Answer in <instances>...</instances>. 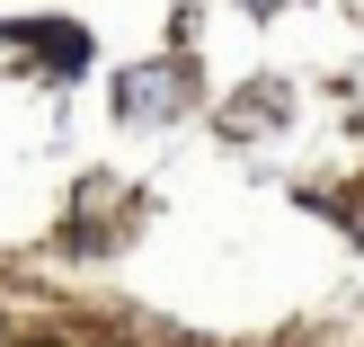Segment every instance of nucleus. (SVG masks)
<instances>
[{"instance_id":"f257e3e1","label":"nucleus","mask_w":364,"mask_h":347,"mask_svg":"<svg viewBox=\"0 0 364 347\" xmlns=\"http://www.w3.org/2000/svg\"><path fill=\"white\" fill-rule=\"evenodd\" d=\"M124 116H169V107H187V71H169V63H151V71H124Z\"/></svg>"},{"instance_id":"f03ea898","label":"nucleus","mask_w":364,"mask_h":347,"mask_svg":"<svg viewBox=\"0 0 364 347\" xmlns=\"http://www.w3.org/2000/svg\"><path fill=\"white\" fill-rule=\"evenodd\" d=\"M36 347H45V338H36Z\"/></svg>"}]
</instances>
